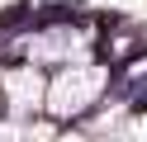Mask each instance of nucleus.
Listing matches in <instances>:
<instances>
[{
	"label": "nucleus",
	"mask_w": 147,
	"mask_h": 142,
	"mask_svg": "<svg viewBox=\"0 0 147 142\" xmlns=\"http://www.w3.org/2000/svg\"><path fill=\"white\" fill-rule=\"evenodd\" d=\"M100 95V71H90V66H76V71H67V76H57L52 81V90H48V104L57 114H81L90 100Z\"/></svg>",
	"instance_id": "1"
},
{
	"label": "nucleus",
	"mask_w": 147,
	"mask_h": 142,
	"mask_svg": "<svg viewBox=\"0 0 147 142\" xmlns=\"http://www.w3.org/2000/svg\"><path fill=\"white\" fill-rule=\"evenodd\" d=\"M38 85H43V81H38L33 71H14V76H10V100L29 109V104H38V100H43V90H38Z\"/></svg>",
	"instance_id": "2"
}]
</instances>
